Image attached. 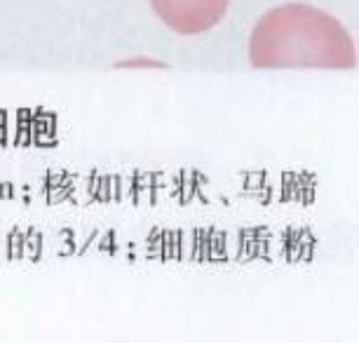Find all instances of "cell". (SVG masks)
Here are the masks:
<instances>
[{
    "instance_id": "1",
    "label": "cell",
    "mask_w": 359,
    "mask_h": 343,
    "mask_svg": "<svg viewBox=\"0 0 359 343\" xmlns=\"http://www.w3.org/2000/svg\"><path fill=\"white\" fill-rule=\"evenodd\" d=\"M254 69L350 71L357 47L348 29L329 12L306 3H289L266 12L249 38Z\"/></svg>"
},
{
    "instance_id": "2",
    "label": "cell",
    "mask_w": 359,
    "mask_h": 343,
    "mask_svg": "<svg viewBox=\"0 0 359 343\" xmlns=\"http://www.w3.org/2000/svg\"><path fill=\"white\" fill-rule=\"evenodd\" d=\"M160 22L181 36L212 31L228 12L230 0H148Z\"/></svg>"
}]
</instances>
